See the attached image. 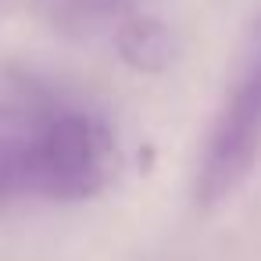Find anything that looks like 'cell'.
<instances>
[{
	"instance_id": "obj_3",
	"label": "cell",
	"mask_w": 261,
	"mask_h": 261,
	"mask_svg": "<svg viewBox=\"0 0 261 261\" xmlns=\"http://www.w3.org/2000/svg\"><path fill=\"white\" fill-rule=\"evenodd\" d=\"M115 47L136 72H165L175 58V36L161 18H125L115 33Z\"/></svg>"
},
{
	"instance_id": "obj_1",
	"label": "cell",
	"mask_w": 261,
	"mask_h": 261,
	"mask_svg": "<svg viewBox=\"0 0 261 261\" xmlns=\"http://www.w3.org/2000/svg\"><path fill=\"white\" fill-rule=\"evenodd\" d=\"M115 168L111 129L90 111H58L25 143L0 154V193L86 200L115 179Z\"/></svg>"
},
{
	"instance_id": "obj_2",
	"label": "cell",
	"mask_w": 261,
	"mask_h": 261,
	"mask_svg": "<svg viewBox=\"0 0 261 261\" xmlns=\"http://www.w3.org/2000/svg\"><path fill=\"white\" fill-rule=\"evenodd\" d=\"M261 161V47L240 75L232 97L218 111L197 172V200L204 211L222 207Z\"/></svg>"
},
{
	"instance_id": "obj_4",
	"label": "cell",
	"mask_w": 261,
	"mask_h": 261,
	"mask_svg": "<svg viewBox=\"0 0 261 261\" xmlns=\"http://www.w3.org/2000/svg\"><path fill=\"white\" fill-rule=\"evenodd\" d=\"M58 11L68 15V18H100L115 8H122L125 0H54Z\"/></svg>"
}]
</instances>
